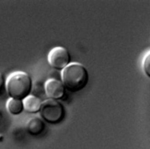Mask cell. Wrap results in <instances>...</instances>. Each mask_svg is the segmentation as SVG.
I'll return each mask as SVG.
<instances>
[{"mask_svg": "<svg viewBox=\"0 0 150 149\" xmlns=\"http://www.w3.org/2000/svg\"><path fill=\"white\" fill-rule=\"evenodd\" d=\"M55 80H58L62 81V75L61 71L59 70H56L54 69L52 70L49 73V78Z\"/></svg>", "mask_w": 150, "mask_h": 149, "instance_id": "cell-11", "label": "cell"}, {"mask_svg": "<svg viewBox=\"0 0 150 149\" xmlns=\"http://www.w3.org/2000/svg\"><path fill=\"white\" fill-rule=\"evenodd\" d=\"M47 61L53 69L61 71L71 63V56L66 48L56 46L49 52Z\"/></svg>", "mask_w": 150, "mask_h": 149, "instance_id": "cell-4", "label": "cell"}, {"mask_svg": "<svg viewBox=\"0 0 150 149\" xmlns=\"http://www.w3.org/2000/svg\"><path fill=\"white\" fill-rule=\"evenodd\" d=\"M62 82L66 91L77 93L86 87L89 81V73L86 67L77 62L70 63L61 71Z\"/></svg>", "mask_w": 150, "mask_h": 149, "instance_id": "cell-1", "label": "cell"}, {"mask_svg": "<svg viewBox=\"0 0 150 149\" xmlns=\"http://www.w3.org/2000/svg\"><path fill=\"white\" fill-rule=\"evenodd\" d=\"M24 110L29 113H36L39 112L42 101L32 95H29L23 101Z\"/></svg>", "mask_w": 150, "mask_h": 149, "instance_id": "cell-7", "label": "cell"}, {"mask_svg": "<svg viewBox=\"0 0 150 149\" xmlns=\"http://www.w3.org/2000/svg\"><path fill=\"white\" fill-rule=\"evenodd\" d=\"M5 84V81L4 79V75L0 72V91H1V89L3 88Z\"/></svg>", "mask_w": 150, "mask_h": 149, "instance_id": "cell-12", "label": "cell"}, {"mask_svg": "<svg viewBox=\"0 0 150 149\" xmlns=\"http://www.w3.org/2000/svg\"><path fill=\"white\" fill-rule=\"evenodd\" d=\"M46 95L47 98L57 101H65L67 98L66 90L62 81L47 79L45 82Z\"/></svg>", "mask_w": 150, "mask_h": 149, "instance_id": "cell-5", "label": "cell"}, {"mask_svg": "<svg viewBox=\"0 0 150 149\" xmlns=\"http://www.w3.org/2000/svg\"><path fill=\"white\" fill-rule=\"evenodd\" d=\"M31 95L40 99L42 101L47 99L46 95L45 82L41 81H36L32 85Z\"/></svg>", "mask_w": 150, "mask_h": 149, "instance_id": "cell-9", "label": "cell"}, {"mask_svg": "<svg viewBox=\"0 0 150 149\" xmlns=\"http://www.w3.org/2000/svg\"><path fill=\"white\" fill-rule=\"evenodd\" d=\"M6 108L7 111L13 116L19 115L24 110L22 101L11 98L6 101Z\"/></svg>", "mask_w": 150, "mask_h": 149, "instance_id": "cell-8", "label": "cell"}, {"mask_svg": "<svg viewBox=\"0 0 150 149\" xmlns=\"http://www.w3.org/2000/svg\"><path fill=\"white\" fill-rule=\"evenodd\" d=\"M39 113L42 120L50 124L60 123L66 115L63 104L59 101L49 98L42 101Z\"/></svg>", "mask_w": 150, "mask_h": 149, "instance_id": "cell-3", "label": "cell"}, {"mask_svg": "<svg viewBox=\"0 0 150 149\" xmlns=\"http://www.w3.org/2000/svg\"><path fill=\"white\" fill-rule=\"evenodd\" d=\"M45 127V124L43 120L38 117L31 118L26 124V131L33 136L40 135L43 131Z\"/></svg>", "mask_w": 150, "mask_h": 149, "instance_id": "cell-6", "label": "cell"}, {"mask_svg": "<svg viewBox=\"0 0 150 149\" xmlns=\"http://www.w3.org/2000/svg\"><path fill=\"white\" fill-rule=\"evenodd\" d=\"M2 119H3V113L0 110V123H1L2 120Z\"/></svg>", "mask_w": 150, "mask_h": 149, "instance_id": "cell-13", "label": "cell"}, {"mask_svg": "<svg viewBox=\"0 0 150 149\" xmlns=\"http://www.w3.org/2000/svg\"><path fill=\"white\" fill-rule=\"evenodd\" d=\"M33 81L26 72L17 71L11 73L5 81V89L11 98L23 101L31 94Z\"/></svg>", "mask_w": 150, "mask_h": 149, "instance_id": "cell-2", "label": "cell"}, {"mask_svg": "<svg viewBox=\"0 0 150 149\" xmlns=\"http://www.w3.org/2000/svg\"><path fill=\"white\" fill-rule=\"evenodd\" d=\"M149 63H150V53L148 51V53L145 55L142 61V70L145 73V74L148 77V78H150V67H149Z\"/></svg>", "mask_w": 150, "mask_h": 149, "instance_id": "cell-10", "label": "cell"}]
</instances>
